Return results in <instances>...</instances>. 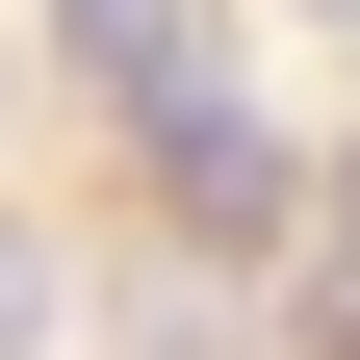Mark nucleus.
<instances>
[{
  "label": "nucleus",
  "instance_id": "1",
  "mask_svg": "<svg viewBox=\"0 0 360 360\" xmlns=\"http://www.w3.org/2000/svg\"><path fill=\"white\" fill-rule=\"evenodd\" d=\"M52 52L103 77V103H155V129H180V103H206V0H52Z\"/></svg>",
  "mask_w": 360,
  "mask_h": 360
},
{
  "label": "nucleus",
  "instance_id": "3",
  "mask_svg": "<svg viewBox=\"0 0 360 360\" xmlns=\"http://www.w3.org/2000/svg\"><path fill=\"white\" fill-rule=\"evenodd\" d=\"M0 335H52V257H26V232H0Z\"/></svg>",
  "mask_w": 360,
  "mask_h": 360
},
{
  "label": "nucleus",
  "instance_id": "2",
  "mask_svg": "<svg viewBox=\"0 0 360 360\" xmlns=\"http://www.w3.org/2000/svg\"><path fill=\"white\" fill-rule=\"evenodd\" d=\"M155 155H180V232H257V206H283V180H257V129H232V103H180Z\"/></svg>",
  "mask_w": 360,
  "mask_h": 360
}]
</instances>
